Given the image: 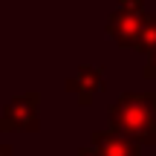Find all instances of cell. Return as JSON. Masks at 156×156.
I'll return each mask as SVG.
<instances>
[{
  "instance_id": "1",
  "label": "cell",
  "mask_w": 156,
  "mask_h": 156,
  "mask_svg": "<svg viewBox=\"0 0 156 156\" xmlns=\"http://www.w3.org/2000/svg\"><path fill=\"white\" fill-rule=\"evenodd\" d=\"M110 127L133 139L136 145L156 142V93H122L107 107Z\"/></svg>"
},
{
  "instance_id": "2",
  "label": "cell",
  "mask_w": 156,
  "mask_h": 156,
  "mask_svg": "<svg viewBox=\"0 0 156 156\" xmlns=\"http://www.w3.org/2000/svg\"><path fill=\"white\" fill-rule=\"evenodd\" d=\"M145 3L142 0H124L107 17V35L116 41L124 49H136V41L142 35V26H145Z\"/></svg>"
},
{
  "instance_id": "3",
  "label": "cell",
  "mask_w": 156,
  "mask_h": 156,
  "mask_svg": "<svg viewBox=\"0 0 156 156\" xmlns=\"http://www.w3.org/2000/svg\"><path fill=\"white\" fill-rule=\"evenodd\" d=\"M41 127V95L35 90L17 95V98L6 101L3 113H0V130L3 133H35Z\"/></svg>"
},
{
  "instance_id": "4",
  "label": "cell",
  "mask_w": 156,
  "mask_h": 156,
  "mask_svg": "<svg viewBox=\"0 0 156 156\" xmlns=\"http://www.w3.org/2000/svg\"><path fill=\"white\" fill-rule=\"evenodd\" d=\"M93 151L98 156H142V145H136L133 139H127L124 133L113 127L93 130Z\"/></svg>"
},
{
  "instance_id": "5",
  "label": "cell",
  "mask_w": 156,
  "mask_h": 156,
  "mask_svg": "<svg viewBox=\"0 0 156 156\" xmlns=\"http://www.w3.org/2000/svg\"><path fill=\"white\" fill-rule=\"evenodd\" d=\"M101 69H104V67L81 64V67H78L75 73L67 78V81H64V87H67L69 93H75L81 104H90V101H93V95L104 87V73H101Z\"/></svg>"
},
{
  "instance_id": "6",
  "label": "cell",
  "mask_w": 156,
  "mask_h": 156,
  "mask_svg": "<svg viewBox=\"0 0 156 156\" xmlns=\"http://www.w3.org/2000/svg\"><path fill=\"white\" fill-rule=\"evenodd\" d=\"M136 49H139V52H147V55L156 52V12L145 17V26H142L139 41H136Z\"/></svg>"
},
{
  "instance_id": "7",
  "label": "cell",
  "mask_w": 156,
  "mask_h": 156,
  "mask_svg": "<svg viewBox=\"0 0 156 156\" xmlns=\"http://www.w3.org/2000/svg\"><path fill=\"white\" fill-rule=\"evenodd\" d=\"M145 78H156V52H151V58H147V67H145Z\"/></svg>"
},
{
  "instance_id": "8",
  "label": "cell",
  "mask_w": 156,
  "mask_h": 156,
  "mask_svg": "<svg viewBox=\"0 0 156 156\" xmlns=\"http://www.w3.org/2000/svg\"><path fill=\"white\" fill-rule=\"evenodd\" d=\"M0 156H12V145H0Z\"/></svg>"
}]
</instances>
